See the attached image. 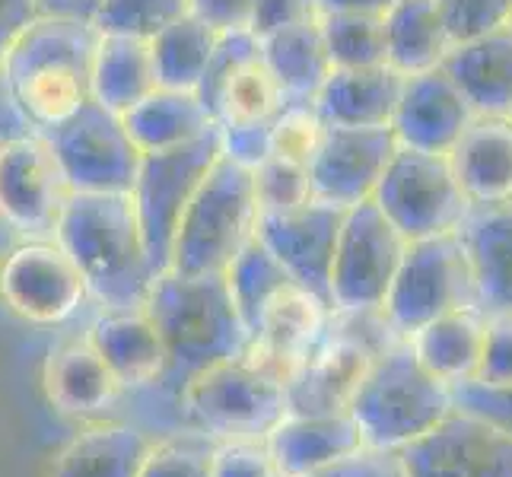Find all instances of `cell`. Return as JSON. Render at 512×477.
<instances>
[{
  "mask_svg": "<svg viewBox=\"0 0 512 477\" xmlns=\"http://www.w3.org/2000/svg\"><path fill=\"white\" fill-rule=\"evenodd\" d=\"M45 140L74 194H131L144 153L118 112L93 99Z\"/></svg>",
  "mask_w": 512,
  "mask_h": 477,
  "instance_id": "8fae6325",
  "label": "cell"
},
{
  "mask_svg": "<svg viewBox=\"0 0 512 477\" xmlns=\"http://www.w3.org/2000/svg\"><path fill=\"white\" fill-rule=\"evenodd\" d=\"M90 344L109 363L121 388H147L163 382L169 373V353L163 334L144 309L134 312H105L90 328Z\"/></svg>",
  "mask_w": 512,
  "mask_h": 477,
  "instance_id": "603a6c76",
  "label": "cell"
},
{
  "mask_svg": "<svg viewBox=\"0 0 512 477\" xmlns=\"http://www.w3.org/2000/svg\"><path fill=\"white\" fill-rule=\"evenodd\" d=\"M331 318L334 312L322 299H315L303 287H293L261 315L252 334L249 357L290 382L299 373V366L312 357V350L322 344L331 328Z\"/></svg>",
  "mask_w": 512,
  "mask_h": 477,
  "instance_id": "d6986e66",
  "label": "cell"
},
{
  "mask_svg": "<svg viewBox=\"0 0 512 477\" xmlns=\"http://www.w3.org/2000/svg\"><path fill=\"white\" fill-rule=\"evenodd\" d=\"M144 312L163 334L169 353V373L163 382L179 392L210 366L245 357L252 347V334L223 274L188 277L166 271L156 277Z\"/></svg>",
  "mask_w": 512,
  "mask_h": 477,
  "instance_id": "3957f363",
  "label": "cell"
},
{
  "mask_svg": "<svg viewBox=\"0 0 512 477\" xmlns=\"http://www.w3.org/2000/svg\"><path fill=\"white\" fill-rule=\"evenodd\" d=\"M182 401L198 430L217 443L268 439L287 417V382L245 353L194 376Z\"/></svg>",
  "mask_w": 512,
  "mask_h": 477,
  "instance_id": "52a82bcc",
  "label": "cell"
},
{
  "mask_svg": "<svg viewBox=\"0 0 512 477\" xmlns=\"http://www.w3.org/2000/svg\"><path fill=\"white\" fill-rule=\"evenodd\" d=\"M70 188L42 134L0 140V220L23 239H55Z\"/></svg>",
  "mask_w": 512,
  "mask_h": 477,
  "instance_id": "7c38bea8",
  "label": "cell"
},
{
  "mask_svg": "<svg viewBox=\"0 0 512 477\" xmlns=\"http://www.w3.org/2000/svg\"><path fill=\"white\" fill-rule=\"evenodd\" d=\"M474 118H478L474 105L465 99V93L458 90L446 70L436 67L427 74L404 77L392 131L398 147L449 156Z\"/></svg>",
  "mask_w": 512,
  "mask_h": 477,
  "instance_id": "ac0fdd59",
  "label": "cell"
},
{
  "mask_svg": "<svg viewBox=\"0 0 512 477\" xmlns=\"http://www.w3.org/2000/svg\"><path fill=\"white\" fill-rule=\"evenodd\" d=\"M223 277H226L233 303L242 315L245 328H249V334H255L261 315L268 312L287 290L296 287L290 271L280 264V258L258 236L233 258V264H229Z\"/></svg>",
  "mask_w": 512,
  "mask_h": 477,
  "instance_id": "d6a6232c",
  "label": "cell"
},
{
  "mask_svg": "<svg viewBox=\"0 0 512 477\" xmlns=\"http://www.w3.org/2000/svg\"><path fill=\"white\" fill-rule=\"evenodd\" d=\"M452 392H455V408L478 414L512 433V388L493 392V388H484L478 382H462V385H455Z\"/></svg>",
  "mask_w": 512,
  "mask_h": 477,
  "instance_id": "7dc6e473",
  "label": "cell"
},
{
  "mask_svg": "<svg viewBox=\"0 0 512 477\" xmlns=\"http://www.w3.org/2000/svg\"><path fill=\"white\" fill-rule=\"evenodd\" d=\"M99 32L93 23L39 16L0 67V86L29 134L48 137L93 102V61Z\"/></svg>",
  "mask_w": 512,
  "mask_h": 477,
  "instance_id": "6da1fadb",
  "label": "cell"
},
{
  "mask_svg": "<svg viewBox=\"0 0 512 477\" xmlns=\"http://www.w3.org/2000/svg\"><path fill=\"white\" fill-rule=\"evenodd\" d=\"M160 90L150 42L125 35H99L93 61V99L125 115L140 99Z\"/></svg>",
  "mask_w": 512,
  "mask_h": 477,
  "instance_id": "4dcf8cb0",
  "label": "cell"
},
{
  "mask_svg": "<svg viewBox=\"0 0 512 477\" xmlns=\"http://www.w3.org/2000/svg\"><path fill=\"white\" fill-rule=\"evenodd\" d=\"M408 245L376 201L344 210L331 268V309L338 315L382 312Z\"/></svg>",
  "mask_w": 512,
  "mask_h": 477,
  "instance_id": "30bf717a",
  "label": "cell"
},
{
  "mask_svg": "<svg viewBox=\"0 0 512 477\" xmlns=\"http://www.w3.org/2000/svg\"><path fill=\"white\" fill-rule=\"evenodd\" d=\"M458 309H481L478 277L458 233L411 242L385 296L382 318L395 338L411 341L420 328Z\"/></svg>",
  "mask_w": 512,
  "mask_h": 477,
  "instance_id": "8992f818",
  "label": "cell"
},
{
  "mask_svg": "<svg viewBox=\"0 0 512 477\" xmlns=\"http://www.w3.org/2000/svg\"><path fill=\"white\" fill-rule=\"evenodd\" d=\"M398 458L404 477H512V433L455 408Z\"/></svg>",
  "mask_w": 512,
  "mask_h": 477,
  "instance_id": "5bb4252c",
  "label": "cell"
},
{
  "mask_svg": "<svg viewBox=\"0 0 512 477\" xmlns=\"http://www.w3.org/2000/svg\"><path fill=\"white\" fill-rule=\"evenodd\" d=\"M452 45L512 29V0H436Z\"/></svg>",
  "mask_w": 512,
  "mask_h": 477,
  "instance_id": "f35d334b",
  "label": "cell"
},
{
  "mask_svg": "<svg viewBox=\"0 0 512 477\" xmlns=\"http://www.w3.org/2000/svg\"><path fill=\"white\" fill-rule=\"evenodd\" d=\"M217 42L220 35L201 20H194L191 13L182 16L179 23H172L169 29H163L150 42L160 86H166V90H188V93L198 90Z\"/></svg>",
  "mask_w": 512,
  "mask_h": 477,
  "instance_id": "836d02e7",
  "label": "cell"
},
{
  "mask_svg": "<svg viewBox=\"0 0 512 477\" xmlns=\"http://www.w3.org/2000/svg\"><path fill=\"white\" fill-rule=\"evenodd\" d=\"M258 217L255 172L220 156L185 210L169 271L188 277L226 274L233 258L258 236Z\"/></svg>",
  "mask_w": 512,
  "mask_h": 477,
  "instance_id": "5b68a950",
  "label": "cell"
},
{
  "mask_svg": "<svg viewBox=\"0 0 512 477\" xmlns=\"http://www.w3.org/2000/svg\"><path fill=\"white\" fill-rule=\"evenodd\" d=\"M188 13L217 35L252 32L255 0H188Z\"/></svg>",
  "mask_w": 512,
  "mask_h": 477,
  "instance_id": "bcb514c9",
  "label": "cell"
},
{
  "mask_svg": "<svg viewBox=\"0 0 512 477\" xmlns=\"http://www.w3.org/2000/svg\"><path fill=\"white\" fill-rule=\"evenodd\" d=\"M309 477H404L398 452H382V449H363L357 455L344 458V462L331 465L319 474Z\"/></svg>",
  "mask_w": 512,
  "mask_h": 477,
  "instance_id": "c3c4849f",
  "label": "cell"
},
{
  "mask_svg": "<svg viewBox=\"0 0 512 477\" xmlns=\"http://www.w3.org/2000/svg\"><path fill=\"white\" fill-rule=\"evenodd\" d=\"M45 395L61 414L70 417H96L109 411L125 388L118 385L115 373L99 357V350L83 341H64L48 353L45 360Z\"/></svg>",
  "mask_w": 512,
  "mask_h": 477,
  "instance_id": "cb8c5ba5",
  "label": "cell"
},
{
  "mask_svg": "<svg viewBox=\"0 0 512 477\" xmlns=\"http://www.w3.org/2000/svg\"><path fill=\"white\" fill-rule=\"evenodd\" d=\"M478 277L481 309L512 315V207L471 210L458 229Z\"/></svg>",
  "mask_w": 512,
  "mask_h": 477,
  "instance_id": "4316f807",
  "label": "cell"
},
{
  "mask_svg": "<svg viewBox=\"0 0 512 477\" xmlns=\"http://www.w3.org/2000/svg\"><path fill=\"white\" fill-rule=\"evenodd\" d=\"M182 16H188V0H105L93 26L99 35L153 42Z\"/></svg>",
  "mask_w": 512,
  "mask_h": 477,
  "instance_id": "8d00e7d4",
  "label": "cell"
},
{
  "mask_svg": "<svg viewBox=\"0 0 512 477\" xmlns=\"http://www.w3.org/2000/svg\"><path fill=\"white\" fill-rule=\"evenodd\" d=\"M509 118H512V112H509Z\"/></svg>",
  "mask_w": 512,
  "mask_h": 477,
  "instance_id": "f5cc1de1",
  "label": "cell"
},
{
  "mask_svg": "<svg viewBox=\"0 0 512 477\" xmlns=\"http://www.w3.org/2000/svg\"><path fill=\"white\" fill-rule=\"evenodd\" d=\"M121 118H125V128L131 131L140 153H166L185 147L217 128L198 93L166 90V86L153 90L147 99H140Z\"/></svg>",
  "mask_w": 512,
  "mask_h": 477,
  "instance_id": "83f0119b",
  "label": "cell"
},
{
  "mask_svg": "<svg viewBox=\"0 0 512 477\" xmlns=\"http://www.w3.org/2000/svg\"><path fill=\"white\" fill-rule=\"evenodd\" d=\"M153 443L128 423H96L58 452L48 477H140Z\"/></svg>",
  "mask_w": 512,
  "mask_h": 477,
  "instance_id": "484cf974",
  "label": "cell"
},
{
  "mask_svg": "<svg viewBox=\"0 0 512 477\" xmlns=\"http://www.w3.org/2000/svg\"><path fill=\"white\" fill-rule=\"evenodd\" d=\"M395 341H376L369 334L331 328L312 357L287 382V414H347L353 392L360 388L366 369Z\"/></svg>",
  "mask_w": 512,
  "mask_h": 477,
  "instance_id": "e0dca14e",
  "label": "cell"
},
{
  "mask_svg": "<svg viewBox=\"0 0 512 477\" xmlns=\"http://www.w3.org/2000/svg\"><path fill=\"white\" fill-rule=\"evenodd\" d=\"M404 77L395 67H334L315 96L328 128H392Z\"/></svg>",
  "mask_w": 512,
  "mask_h": 477,
  "instance_id": "7402d4cb",
  "label": "cell"
},
{
  "mask_svg": "<svg viewBox=\"0 0 512 477\" xmlns=\"http://www.w3.org/2000/svg\"><path fill=\"white\" fill-rule=\"evenodd\" d=\"M210 477H280L268 439H226L214 446Z\"/></svg>",
  "mask_w": 512,
  "mask_h": 477,
  "instance_id": "b9f144b4",
  "label": "cell"
},
{
  "mask_svg": "<svg viewBox=\"0 0 512 477\" xmlns=\"http://www.w3.org/2000/svg\"><path fill=\"white\" fill-rule=\"evenodd\" d=\"M255 191L261 210H290L312 201L309 166H296L287 159L271 156L255 169Z\"/></svg>",
  "mask_w": 512,
  "mask_h": 477,
  "instance_id": "60d3db41",
  "label": "cell"
},
{
  "mask_svg": "<svg viewBox=\"0 0 512 477\" xmlns=\"http://www.w3.org/2000/svg\"><path fill=\"white\" fill-rule=\"evenodd\" d=\"M280 477H309L366 449L350 414H287L268 436Z\"/></svg>",
  "mask_w": 512,
  "mask_h": 477,
  "instance_id": "44dd1931",
  "label": "cell"
},
{
  "mask_svg": "<svg viewBox=\"0 0 512 477\" xmlns=\"http://www.w3.org/2000/svg\"><path fill=\"white\" fill-rule=\"evenodd\" d=\"M322 39L334 67H376L388 64L385 16L366 13H322Z\"/></svg>",
  "mask_w": 512,
  "mask_h": 477,
  "instance_id": "d590c367",
  "label": "cell"
},
{
  "mask_svg": "<svg viewBox=\"0 0 512 477\" xmlns=\"http://www.w3.org/2000/svg\"><path fill=\"white\" fill-rule=\"evenodd\" d=\"M86 280L55 239H26L0 264V299L32 325H61L86 303Z\"/></svg>",
  "mask_w": 512,
  "mask_h": 477,
  "instance_id": "4fadbf2b",
  "label": "cell"
},
{
  "mask_svg": "<svg viewBox=\"0 0 512 477\" xmlns=\"http://www.w3.org/2000/svg\"><path fill=\"white\" fill-rule=\"evenodd\" d=\"M287 93L264 64L261 55L245 61L217 99L214 121L217 128L226 125H271V121L287 109Z\"/></svg>",
  "mask_w": 512,
  "mask_h": 477,
  "instance_id": "e575fe53",
  "label": "cell"
},
{
  "mask_svg": "<svg viewBox=\"0 0 512 477\" xmlns=\"http://www.w3.org/2000/svg\"><path fill=\"white\" fill-rule=\"evenodd\" d=\"M449 163L471 210L512 207V118L478 115L452 147Z\"/></svg>",
  "mask_w": 512,
  "mask_h": 477,
  "instance_id": "ffe728a7",
  "label": "cell"
},
{
  "mask_svg": "<svg viewBox=\"0 0 512 477\" xmlns=\"http://www.w3.org/2000/svg\"><path fill=\"white\" fill-rule=\"evenodd\" d=\"M487 312L484 309H458L436 318L427 328H420L411 347L417 360L446 385H462L478 376V363L484 353Z\"/></svg>",
  "mask_w": 512,
  "mask_h": 477,
  "instance_id": "f1b7e54d",
  "label": "cell"
},
{
  "mask_svg": "<svg viewBox=\"0 0 512 477\" xmlns=\"http://www.w3.org/2000/svg\"><path fill=\"white\" fill-rule=\"evenodd\" d=\"M471 382L493 388V392L512 388V315H487L484 353L478 363V376Z\"/></svg>",
  "mask_w": 512,
  "mask_h": 477,
  "instance_id": "7bdbcfd3",
  "label": "cell"
},
{
  "mask_svg": "<svg viewBox=\"0 0 512 477\" xmlns=\"http://www.w3.org/2000/svg\"><path fill=\"white\" fill-rule=\"evenodd\" d=\"M398 0H319L322 13H366V16H385Z\"/></svg>",
  "mask_w": 512,
  "mask_h": 477,
  "instance_id": "816d5d0a",
  "label": "cell"
},
{
  "mask_svg": "<svg viewBox=\"0 0 512 477\" xmlns=\"http://www.w3.org/2000/svg\"><path fill=\"white\" fill-rule=\"evenodd\" d=\"M443 70L478 115L512 112V29L455 45Z\"/></svg>",
  "mask_w": 512,
  "mask_h": 477,
  "instance_id": "d4e9b609",
  "label": "cell"
},
{
  "mask_svg": "<svg viewBox=\"0 0 512 477\" xmlns=\"http://www.w3.org/2000/svg\"><path fill=\"white\" fill-rule=\"evenodd\" d=\"M210 436H175L156 443L147 455L140 477H210V458H214Z\"/></svg>",
  "mask_w": 512,
  "mask_h": 477,
  "instance_id": "ab89813d",
  "label": "cell"
},
{
  "mask_svg": "<svg viewBox=\"0 0 512 477\" xmlns=\"http://www.w3.org/2000/svg\"><path fill=\"white\" fill-rule=\"evenodd\" d=\"M373 201L408 242L458 233L471 214L449 156L411 147L395 150Z\"/></svg>",
  "mask_w": 512,
  "mask_h": 477,
  "instance_id": "9c48e42d",
  "label": "cell"
},
{
  "mask_svg": "<svg viewBox=\"0 0 512 477\" xmlns=\"http://www.w3.org/2000/svg\"><path fill=\"white\" fill-rule=\"evenodd\" d=\"M344 210L325 201H306L290 210H261L258 239L280 258L296 287L331 309V268ZM334 312V309H331Z\"/></svg>",
  "mask_w": 512,
  "mask_h": 477,
  "instance_id": "9a60e30c",
  "label": "cell"
},
{
  "mask_svg": "<svg viewBox=\"0 0 512 477\" xmlns=\"http://www.w3.org/2000/svg\"><path fill=\"white\" fill-rule=\"evenodd\" d=\"M398 150L392 128H325L309 159L312 198L350 210L376 198V188Z\"/></svg>",
  "mask_w": 512,
  "mask_h": 477,
  "instance_id": "2e32d148",
  "label": "cell"
},
{
  "mask_svg": "<svg viewBox=\"0 0 512 477\" xmlns=\"http://www.w3.org/2000/svg\"><path fill=\"white\" fill-rule=\"evenodd\" d=\"M455 411L452 385L417 360L411 341L388 344L366 369L347 414L363 433L366 449L398 452Z\"/></svg>",
  "mask_w": 512,
  "mask_h": 477,
  "instance_id": "277c9868",
  "label": "cell"
},
{
  "mask_svg": "<svg viewBox=\"0 0 512 477\" xmlns=\"http://www.w3.org/2000/svg\"><path fill=\"white\" fill-rule=\"evenodd\" d=\"M220 156V128H214L185 147H175L166 153H144V159H140L131 198L156 274L169 271L175 236H179L185 210Z\"/></svg>",
  "mask_w": 512,
  "mask_h": 477,
  "instance_id": "ba28073f",
  "label": "cell"
},
{
  "mask_svg": "<svg viewBox=\"0 0 512 477\" xmlns=\"http://www.w3.org/2000/svg\"><path fill=\"white\" fill-rule=\"evenodd\" d=\"M452 48L455 45L443 16L436 10V0H398L385 13L388 67H395L401 77L443 67Z\"/></svg>",
  "mask_w": 512,
  "mask_h": 477,
  "instance_id": "f546056e",
  "label": "cell"
},
{
  "mask_svg": "<svg viewBox=\"0 0 512 477\" xmlns=\"http://www.w3.org/2000/svg\"><path fill=\"white\" fill-rule=\"evenodd\" d=\"M105 0H35L39 16L48 20H74V23H96Z\"/></svg>",
  "mask_w": 512,
  "mask_h": 477,
  "instance_id": "f907efd6",
  "label": "cell"
},
{
  "mask_svg": "<svg viewBox=\"0 0 512 477\" xmlns=\"http://www.w3.org/2000/svg\"><path fill=\"white\" fill-rule=\"evenodd\" d=\"M325 121L315 102H287V109L271 125V156L296 166H309L325 137Z\"/></svg>",
  "mask_w": 512,
  "mask_h": 477,
  "instance_id": "74e56055",
  "label": "cell"
},
{
  "mask_svg": "<svg viewBox=\"0 0 512 477\" xmlns=\"http://www.w3.org/2000/svg\"><path fill=\"white\" fill-rule=\"evenodd\" d=\"M39 20L35 0H0V67H4L16 39Z\"/></svg>",
  "mask_w": 512,
  "mask_h": 477,
  "instance_id": "681fc988",
  "label": "cell"
},
{
  "mask_svg": "<svg viewBox=\"0 0 512 477\" xmlns=\"http://www.w3.org/2000/svg\"><path fill=\"white\" fill-rule=\"evenodd\" d=\"M55 242L77 264L105 312L147 306L156 274L131 194H74L61 210Z\"/></svg>",
  "mask_w": 512,
  "mask_h": 477,
  "instance_id": "7a4b0ae2",
  "label": "cell"
},
{
  "mask_svg": "<svg viewBox=\"0 0 512 477\" xmlns=\"http://www.w3.org/2000/svg\"><path fill=\"white\" fill-rule=\"evenodd\" d=\"M322 16L319 0H255L252 13V32L258 39L280 29H290L299 23H312Z\"/></svg>",
  "mask_w": 512,
  "mask_h": 477,
  "instance_id": "f6af8a7d",
  "label": "cell"
},
{
  "mask_svg": "<svg viewBox=\"0 0 512 477\" xmlns=\"http://www.w3.org/2000/svg\"><path fill=\"white\" fill-rule=\"evenodd\" d=\"M271 125H226V128H220L223 156L233 159L236 166L255 172L261 163L271 159Z\"/></svg>",
  "mask_w": 512,
  "mask_h": 477,
  "instance_id": "ee69618b",
  "label": "cell"
},
{
  "mask_svg": "<svg viewBox=\"0 0 512 477\" xmlns=\"http://www.w3.org/2000/svg\"><path fill=\"white\" fill-rule=\"evenodd\" d=\"M261 58L271 67L277 83L284 86L290 102H315L334 70L319 20L264 35Z\"/></svg>",
  "mask_w": 512,
  "mask_h": 477,
  "instance_id": "1f68e13d",
  "label": "cell"
}]
</instances>
